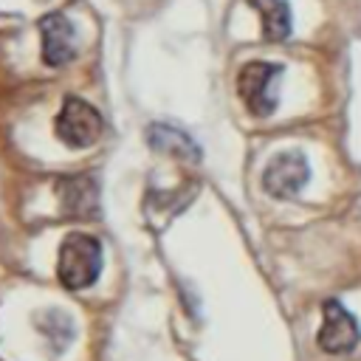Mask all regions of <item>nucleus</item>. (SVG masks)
I'll list each match as a JSON object with an SVG mask.
<instances>
[{"mask_svg":"<svg viewBox=\"0 0 361 361\" xmlns=\"http://www.w3.org/2000/svg\"><path fill=\"white\" fill-rule=\"evenodd\" d=\"M102 271V243L85 231H71L59 245L56 276L68 290L90 288Z\"/></svg>","mask_w":361,"mask_h":361,"instance_id":"1","label":"nucleus"},{"mask_svg":"<svg viewBox=\"0 0 361 361\" xmlns=\"http://www.w3.org/2000/svg\"><path fill=\"white\" fill-rule=\"evenodd\" d=\"M54 130H56L59 141L68 144L71 149H87L102 138L104 121L93 104H87L85 99L68 96L62 102V110L56 113Z\"/></svg>","mask_w":361,"mask_h":361,"instance_id":"2","label":"nucleus"},{"mask_svg":"<svg viewBox=\"0 0 361 361\" xmlns=\"http://www.w3.org/2000/svg\"><path fill=\"white\" fill-rule=\"evenodd\" d=\"M282 65L276 62H248L237 73V93L254 116H271L276 110L274 82L282 76Z\"/></svg>","mask_w":361,"mask_h":361,"instance_id":"3","label":"nucleus"},{"mask_svg":"<svg viewBox=\"0 0 361 361\" xmlns=\"http://www.w3.org/2000/svg\"><path fill=\"white\" fill-rule=\"evenodd\" d=\"M322 327H319V347L330 355H344V353H353L361 341V327L355 322V316L336 299H327L322 305Z\"/></svg>","mask_w":361,"mask_h":361,"instance_id":"4","label":"nucleus"},{"mask_svg":"<svg viewBox=\"0 0 361 361\" xmlns=\"http://www.w3.org/2000/svg\"><path fill=\"white\" fill-rule=\"evenodd\" d=\"M307 180H310V166L302 152H279L262 169V189L279 200L296 197Z\"/></svg>","mask_w":361,"mask_h":361,"instance_id":"5","label":"nucleus"},{"mask_svg":"<svg viewBox=\"0 0 361 361\" xmlns=\"http://www.w3.org/2000/svg\"><path fill=\"white\" fill-rule=\"evenodd\" d=\"M39 34H42V59L51 68H62L65 62L73 59V28L65 14L51 11L39 20Z\"/></svg>","mask_w":361,"mask_h":361,"instance_id":"6","label":"nucleus"},{"mask_svg":"<svg viewBox=\"0 0 361 361\" xmlns=\"http://www.w3.org/2000/svg\"><path fill=\"white\" fill-rule=\"evenodd\" d=\"M262 20V37L271 42H282L290 37V6L288 0H248Z\"/></svg>","mask_w":361,"mask_h":361,"instance_id":"7","label":"nucleus"},{"mask_svg":"<svg viewBox=\"0 0 361 361\" xmlns=\"http://www.w3.org/2000/svg\"><path fill=\"white\" fill-rule=\"evenodd\" d=\"M147 138H149V144H152L155 149L169 152V155H178V158H183V161H197V158H200V149L195 147V141H192L186 133L175 130V127L152 124Z\"/></svg>","mask_w":361,"mask_h":361,"instance_id":"8","label":"nucleus"},{"mask_svg":"<svg viewBox=\"0 0 361 361\" xmlns=\"http://www.w3.org/2000/svg\"><path fill=\"white\" fill-rule=\"evenodd\" d=\"M59 192L65 197V209L73 214L96 212V183L90 178H59Z\"/></svg>","mask_w":361,"mask_h":361,"instance_id":"9","label":"nucleus"}]
</instances>
